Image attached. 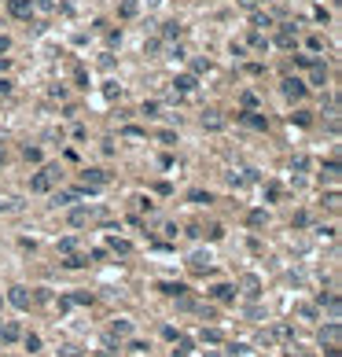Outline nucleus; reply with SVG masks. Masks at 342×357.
<instances>
[{"mask_svg": "<svg viewBox=\"0 0 342 357\" xmlns=\"http://www.w3.org/2000/svg\"><path fill=\"white\" fill-rule=\"evenodd\" d=\"M11 48V37H0V52H8Z\"/></svg>", "mask_w": 342, "mask_h": 357, "instance_id": "nucleus-25", "label": "nucleus"}, {"mask_svg": "<svg viewBox=\"0 0 342 357\" xmlns=\"http://www.w3.org/2000/svg\"><path fill=\"white\" fill-rule=\"evenodd\" d=\"M173 85H177V92H192V88H195V77H192V74H184V77H177Z\"/></svg>", "mask_w": 342, "mask_h": 357, "instance_id": "nucleus-12", "label": "nucleus"}, {"mask_svg": "<svg viewBox=\"0 0 342 357\" xmlns=\"http://www.w3.org/2000/svg\"><path fill=\"white\" fill-rule=\"evenodd\" d=\"M210 294H213L217 302H232V299H236V287H232V284H217Z\"/></svg>", "mask_w": 342, "mask_h": 357, "instance_id": "nucleus-8", "label": "nucleus"}, {"mask_svg": "<svg viewBox=\"0 0 342 357\" xmlns=\"http://www.w3.org/2000/svg\"><path fill=\"white\" fill-rule=\"evenodd\" d=\"M279 88H284L287 100H302V96H305V85L298 81V77H284V85H279Z\"/></svg>", "mask_w": 342, "mask_h": 357, "instance_id": "nucleus-3", "label": "nucleus"}, {"mask_svg": "<svg viewBox=\"0 0 342 357\" xmlns=\"http://www.w3.org/2000/svg\"><path fill=\"white\" fill-rule=\"evenodd\" d=\"M88 217H92V210H88V206H81V210H74V214H70V225H85Z\"/></svg>", "mask_w": 342, "mask_h": 357, "instance_id": "nucleus-14", "label": "nucleus"}, {"mask_svg": "<svg viewBox=\"0 0 342 357\" xmlns=\"http://www.w3.org/2000/svg\"><path fill=\"white\" fill-rule=\"evenodd\" d=\"M188 199H192V203H213V195H210V192H192Z\"/></svg>", "mask_w": 342, "mask_h": 357, "instance_id": "nucleus-19", "label": "nucleus"}, {"mask_svg": "<svg viewBox=\"0 0 342 357\" xmlns=\"http://www.w3.org/2000/svg\"><path fill=\"white\" fill-rule=\"evenodd\" d=\"M305 357H309V353H305Z\"/></svg>", "mask_w": 342, "mask_h": 357, "instance_id": "nucleus-28", "label": "nucleus"}, {"mask_svg": "<svg viewBox=\"0 0 342 357\" xmlns=\"http://www.w3.org/2000/svg\"><path fill=\"white\" fill-rule=\"evenodd\" d=\"M111 332H114V335H129L133 328H129V320H114V324H111Z\"/></svg>", "mask_w": 342, "mask_h": 357, "instance_id": "nucleus-17", "label": "nucleus"}, {"mask_svg": "<svg viewBox=\"0 0 342 357\" xmlns=\"http://www.w3.org/2000/svg\"><path fill=\"white\" fill-rule=\"evenodd\" d=\"M59 177H63V173H59V166H44L41 173L29 181V192H52L55 184H59Z\"/></svg>", "mask_w": 342, "mask_h": 357, "instance_id": "nucleus-1", "label": "nucleus"}, {"mask_svg": "<svg viewBox=\"0 0 342 357\" xmlns=\"http://www.w3.org/2000/svg\"><path fill=\"white\" fill-rule=\"evenodd\" d=\"M11 92V81H0V96H8Z\"/></svg>", "mask_w": 342, "mask_h": 357, "instance_id": "nucleus-26", "label": "nucleus"}, {"mask_svg": "<svg viewBox=\"0 0 342 357\" xmlns=\"http://www.w3.org/2000/svg\"><path fill=\"white\" fill-rule=\"evenodd\" d=\"M265 221H269V217H265V210H254L251 217H246V225H251V228H261Z\"/></svg>", "mask_w": 342, "mask_h": 357, "instance_id": "nucleus-15", "label": "nucleus"}, {"mask_svg": "<svg viewBox=\"0 0 342 357\" xmlns=\"http://www.w3.org/2000/svg\"><path fill=\"white\" fill-rule=\"evenodd\" d=\"M0 166H4V147H0Z\"/></svg>", "mask_w": 342, "mask_h": 357, "instance_id": "nucleus-27", "label": "nucleus"}, {"mask_svg": "<svg viewBox=\"0 0 342 357\" xmlns=\"http://www.w3.org/2000/svg\"><path fill=\"white\" fill-rule=\"evenodd\" d=\"M166 37H180V22H166Z\"/></svg>", "mask_w": 342, "mask_h": 357, "instance_id": "nucleus-22", "label": "nucleus"}, {"mask_svg": "<svg viewBox=\"0 0 342 357\" xmlns=\"http://www.w3.org/2000/svg\"><path fill=\"white\" fill-rule=\"evenodd\" d=\"M159 291L166 294V299H184V294H188V287H184V284H173V280H162Z\"/></svg>", "mask_w": 342, "mask_h": 357, "instance_id": "nucleus-6", "label": "nucleus"}, {"mask_svg": "<svg viewBox=\"0 0 342 357\" xmlns=\"http://www.w3.org/2000/svg\"><path fill=\"white\" fill-rule=\"evenodd\" d=\"M111 251H118V254H133V243H129V240H118V236H114V240H111Z\"/></svg>", "mask_w": 342, "mask_h": 357, "instance_id": "nucleus-13", "label": "nucleus"}, {"mask_svg": "<svg viewBox=\"0 0 342 357\" xmlns=\"http://www.w3.org/2000/svg\"><path fill=\"white\" fill-rule=\"evenodd\" d=\"M22 332H19V324H0V346H4V343H15V339H19Z\"/></svg>", "mask_w": 342, "mask_h": 357, "instance_id": "nucleus-7", "label": "nucleus"}, {"mask_svg": "<svg viewBox=\"0 0 342 357\" xmlns=\"http://www.w3.org/2000/svg\"><path fill=\"white\" fill-rule=\"evenodd\" d=\"M203 126H210V129H217V126H221V118H217V114L210 111V118H203Z\"/></svg>", "mask_w": 342, "mask_h": 357, "instance_id": "nucleus-24", "label": "nucleus"}, {"mask_svg": "<svg viewBox=\"0 0 342 357\" xmlns=\"http://www.w3.org/2000/svg\"><path fill=\"white\" fill-rule=\"evenodd\" d=\"M8 11L15 19H29L34 15V0H8Z\"/></svg>", "mask_w": 342, "mask_h": 357, "instance_id": "nucleus-4", "label": "nucleus"}, {"mask_svg": "<svg viewBox=\"0 0 342 357\" xmlns=\"http://www.w3.org/2000/svg\"><path fill=\"white\" fill-rule=\"evenodd\" d=\"M272 335H276V339H291V335H294V332H291V328H287V324H279V328H272Z\"/></svg>", "mask_w": 342, "mask_h": 357, "instance_id": "nucleus-21", "label": "nucleus"}, {"mask_svg": "<svg viewBox=\"0 0 342 357\" xmlns=\"http://www.w3.org/2000/svg\"><path fill=\"white\" fill-rule=\"evenodd\" d=\"M22 343H26L29 353H37V350H41V335H37V332H29V335H22Z\"/></svg>", "mask_w": 342, "mask_h": 357, "instance_id": "nucleus-11", "label": "nucleus"}, {"mask_svg": "<svg viewBox=\"0 0 342 357\" xmlns=\"http://www.w3.org/2000/svg\"><path fill=\"white\" fill-rule=\"evenodd\" d=\"M63 265H67V269H81V265H88V258H85V254H70Z\"/></svg>", "mask_w": 342, "mask_h": 357, "instance_id": "nucleus-16", "label": "nucleus"}, {"mask_svg": "<svg viewBox=\"0 0 342 357\" xmlns=\"http://www.w3.org/2000/svg\"><path fill=\"white\" fill-rule=\"evenodd\" d=\"M239 118L246 122V126H254V129H269V122L261 118V114H251V111H246V114H239Z\"/></svg>", "mask_w": 342, "mask_h": 357, "instance_id": "nucleus-10", "label": "nucleus"}, {"mask_svg": "<svg viewBox=\"0 0 342 357\" xmlns=\"http://www.w3.org/2000/svg\"><path fill=\"white\" fill-rule=\"evenodd\" d=\"M8 302H11L15 309H29V302H34V299H29L26 287H11V291H8Z\"/></svg>", "mask_w": 342, "mask_h": 357, "instance_id": "nucleus-5", "label": "nucleus"}, {"mask_svg": "<svg viewBox=\"0 0 342 357\" xmlns=\"http://www.w3.org/2000/svg\"><path fill=\"white\" fill-rule=\"evenodd\" d=\"M199 339H203V343H221V332H213V328H203V335H199Z\"/></svg>", "mask_w": 342, "mask_h": 357, "instance_id": "nucleus-18", "label": "nucleus"}, {"mask_svg": "<svg viewBox=\"0 0 342 357\" xmlns=\"http://www.w3.org/2000/svg\"><path fill=\"white\" fill-rule=\"evenodd\" d=\"M107 181H111V177H107L103 169H85V173H81V188L96 192V188H107Z\"/></svg>", "mask_w": 342, "mask_h": 357, "instance_id": "nucleus-2", "label": "nucleus"}, {"mask_svg": "<svg viewBox=\"0 0 342 357\" xmlns=\"http://www.w3.org/2000/svg\"><path fill=\"white\" fill-rule=\"evenodd\" d=\"M70 302H81V306H92V294H88V291H77V294H70Z\"/></svg>", "mask_w": 342, "mask_h": 357, "instance_id": "nucleus-20", "label": "nucleus"}, {"mask_svg": "<svg viewBox=\"0 0 342 357\" xmlns=\"http://www.w3.org/2000/svg\"><path fill=\"white\" fill-rule=\"evenodd\" d=\"M22 155H26L29 162H41V151H37V147H22Z\"/></svg>", "mask_w": 342, "mask_h": 357, "instance_id": "nucleus-23", "label": "nucleus"}, {"mask_svg": "<svg viewBox=\"0 0 342 357\" xmlns=\"http://www.w3.org/2000/svg\"><path fill=\"white\" fill-rule=\"evenodd\" d=\"M320 343H328V346H338V324H335V320H331L328 328L320 332Z\"/></svg>", "mask_w": 342, "mask_h": 357, "instance_id": "nucleus-9", "label": "nucleus"}]
</instances>
